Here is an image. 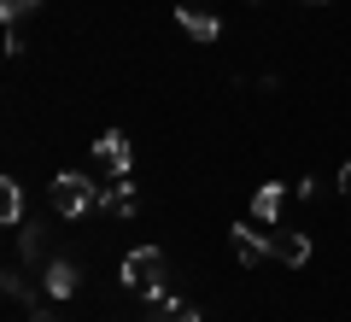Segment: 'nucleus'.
Returning <instances> with one entry per match:
<instances>
[{"instance_id": "1", "label": "nucleus", "mask_w": 351, "mask_h": 322, "mask_svg": "<svg viewBox=\"0 0 351 322\" xmlns=\"http://www.w3.org/2000/svg\"><path fill=\"white\" fill-rule=\"evenodd\" d=\"M47 199H53L59 217H82V211L100 205V187L88 182L82 170H59V176H53V187H47Z\"/></svg>"}, {"instance_id": "2", "label": "nucleus", "mask_w": 351, "mask_h": 322, "mask_svg": "<svg viewBox=\"0 0 351 322\" xmlns=\"http://www.w3.org/2000/svg\"><path fill=\"white\" fill-rule=\"evenodd\" d=\"M94 164H100V176H112V182H123L129 164H135V147H129L123 129H106L100 141H94Z\"/></svg>"}, {"instance_id": "3", "label": "nucleus", "mask_w": 351, "mask_h": 322, "mask_svg": "<svg viewBox=\"0 0 351 322\" xmlns=\"http://www.w3.org/2000/svg\"><path fill=\"white\" fill-rule=\"evenodd\" d=\"M123 281L135 287V293L158 287V281H164V252H158V246H135V252L123 258Z\"/></svg>"}, {"instance_id": "4", "label": "nucleus", "mask_w": 351, "mask_h": 322, "mask_svg": "<svg viewBox=\"0 0 351 322\" xmlns=\"http://www.w3.org/2000/svg\"><path fill=\"white\" fill-rule=\"evenodd\" d=\"M269 252H276L287 270H299V264H311V235H304V229L276 223V229H269Z\"/></svg>"}, {"instance_id": "5", "label": "nucleus", "mask_w": 351, "mask_h": 322, "mask_svg": "<svg viewBox=\"0 0 351 322\" xmlns=\"http://www.w3.org/2000/svg\"><path fill=\"white\" fill-rule=\"evenodd\" d=\"M228 240H234V258L246 264V270H258L263 258H276V252H269V235H258V223H234Z\"/></svg>"}, {"instance_id": "6", "label": "nucleus", "mask_w": 351, "mask_h": 322, "mask_svg": "<svg viewBox=\"0 0 351 322\" xmlns=\"http://www.w3.org/2000/svg\"><path fill=\"white\" fill-rule=\"evenodd\" d=\"M176 30H182V36H193V41H217V36H223V18L182 0V6H176Z\"/></svg>"}, {"instance_id": "7", "label": "nucleus", "mask_w": 351, "mask_h": 322, "mask_svg": "<svg viewBox=\"0 0 351 322\" xmlns=\"http://www.w3.org/2000/svg\"><path fill=\"white\" fill-rule=\"evenodd\" d=\"M41 287H47V299H71L76 287H82V275H76L71 258H47L41 264Z\"/></svg>"}, {"instance_id": "8", "label": "nucleus", "mask_w": 351, "mask_h": 322, "mask_svg": "<svg viewBox=\"0 0 351 322\" xmlns=\"http://www.w3.org/2000/svg\"><path fill=\"white\" fill-rule=\"evenodd\" d=\"M281 205H287V187H281V182H263L258 194H252V223H269V229H276L281 223Z\"/></svg>"}, {"instance_id": "9", "label": "nucleus", "mask_w": 351, "mask_h": 322, "mask_svg": "<svg viewBox=\"0 0 351 322\" xmlns=\"http://www.w3.org/2000/svg\"><path fill=\"white\" fill-rule=\"evenodd\" d=\"M18 258L24 264H47L53 258V235L41 223H18Z\"/></svg>"}, {"instance_id": "10", "label": "nucleus", "mask_w": 351, "mask_h": 322, "mask_svg": "<svg viewBox=\"0 0 351 322\" xmlns=\"http://www.w3.org/2000/svg\"><path fill=\"white\" fill-rule=\"evenodd\" d=\"M94 211H106V217H135L141 199H135V187H129V176L112 182V187H100V205H94Z\"/></svg>"}, {"instance_id": "11", "label": "nucleus", "mask_w": 351, "mask_h": 322, "mask_svg": "<svg viewBox=\"0 0 351 322\" xmlns=\"http://www.w3.org/2000/svg\"><path fill=\"white\" fill-rule=\"evenodd\" d=\"M0 223H6V229H18V223H24V187H18L12 176L0 182Z\"/></svg>"}, {"instance_id": "12", "label": "nucleus", "mask_w": 351, "mask_h": 322, "mask_svg": "<svg viewBox=\"0 0 351 322\" xmlns=\"http://www.w3.org/2000/svg\"><path fill=\"white\" fill-rule=\"evenodd\" d=\"M147 322H199V305H188V299H170V305H158Z\"/></svg>"}, {"instance_id": "13", "label": "nucleus", "mask_w": 351, "mask_h": 322, "mask_svg": "<svg viewBox=\"0 0 351 322\" xmlns=\"http://www.w3.org/2000/svg\"><path fill=\"white\" fill-rule=\"evenodd\" d=\"M0 287H6V299H18V305H36V293H29L24 270H6V275H0Z\"/></svg>"}, {"instance_id": "14", "label": "nucleus", "mask_w": 351, "mask_h": 322, "mask_svg": "<svg viewBox=\"0 0 351 322\" xmlns=\"http://www.w3.org/2000/svg\"><path fill=\"white\" fill-rule=\"evenodd\" d=\"M29 12H41V0H0V18L6 24H24Z\"/></svg>"}, {"instance_id": "15", "label": "nucleus", "mask_w": 351, "mask_h": 322, "mask_svg": "<svg viewBox=\"0 0 351 322\" xmlns=\"http://www.w3.org/2000/svg\"><path fill=\"white\" fill-rule=\"evenodd\" d=\"M29 322H59V317H53L47 305H29Z\"/></svg>"}, {"instance_id": "16", "label": "nucleus", "mask_w": 351, "mask_h": 322, "mask_svg": "<svg viewBox=\"0 0 351 322\" xmlns=\"http://www.w3.org/2000/svg\"><path fill=\"white\" fill-rule=\"evenodd\" d=\"M339 194L351 199V159H346V170H339Z\"/></svg>"}, {"instance_id": "17", "label": "nucleus", "mask_w": 351, "mask_h": 322, "mask_svg": "<svg viewBox=\"0 0 351 322\" xmlns=\"http://www.w3.org/2000/svg\"><path fill=\"white\" fill-rule=\"evenodd\" d=\"M304 6H334V0H304Z\"/></svg>"}]
</instances>
